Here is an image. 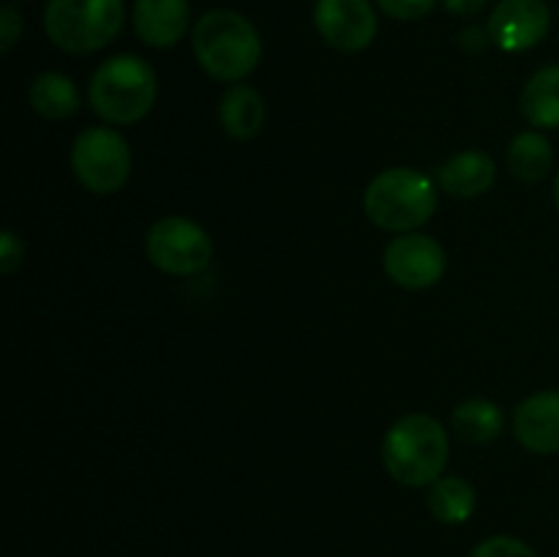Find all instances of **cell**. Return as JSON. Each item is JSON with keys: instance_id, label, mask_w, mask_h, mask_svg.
I'll return each mask as SVG.
<instances>
[{"instance_id": "cell-16", "label": "cell", "mask_w": 559, "mask_h": 557, "mask_svg": "<svg viewBox=\"0 0 559 557\" xmlns=\"http://www.w3.org/2000/svg\"><path fill=\"white\" fill-rule=\"evenodd\" d=\"M27 98H31V107L36 109V115L47 120H66L80 109V91L69 76L58 74V71L38 74Z\"/></svg>"}, {"instance_id": "cell-3", "label": "cell", "mask_w": 559, "mask_h": 557, "mask_svg": "<svg viewBox=\"0 0 559 557\" xmlns=\"http://www.w3.org/2000/svg\"><path fill=\"white\" fill-rule=\"evenodd\" d=\"M156 71L136 55H115L104 60L91 80L93 112L112 126L140 123L156 104Z\"/></svg>"}, {"instance_id": "cell-18", "label": "cell", "mask_w": 559, "mask_h": 557, "mask_svg": "<svg viewBox=\"0 0 559 557\" xmlns=\"http://www.w3.org/2000/svg\"><path fill=\"white\" fill-rule=\"evenodd\" d=\"M502 426H506V415L489 399H467L453 410V429L462 440L473 442V446L500 437Z\"/></svg>"}, {"instance_id": "cell-15", "label": "cell", "mask_w": 559, "mask_h": 557, "mask_svg": "<svg viewBox=\"0 0 559 557\" xmlns=\"http://www.w3.org/2000/svg\"><path fill=\"white\" fill-rule=\"evenodd\" d=\"M522 115L538 129L559 126V66H544L522 91Z\"/></svg>"}, {"instance_id": "cell-17", "label": "cell", "mask_w": 559, "mask_h": 557, "mask_svg": "<svg viewBox=\"0 0 559 557\" xmlns=\"http://www.w3.org/2000/svg\"><path fill=\"white\" fill-rule=\"evenodd\" d=\"M506 158L513 178L524 180V183H538L549 175L551 164H555V151L540 131H522L508 145Z\"/></svg>"}, {"instance_id": "cell-10", "label": "cell", "mask_w": 559, "mask_h": 557, "mask_svg": "<svg viewBox=\"0 0 559 557\" xmlns=\"http://www.w3.org/2000/svg\"><path fill=\"white\" fill-rule=\"evenodd\" d=\"M551 27L546 0H500L489 16V36L506 52L538 47Z\"/></svg>"}, {"instance_id": "cell-2", "label": "cell", "mask_w": 559, "mask_h": 557, "mask_svg": "<svg viewBox=\"0 0 559 557\" xmlns=\"http://www.w3.org/2000/svg\"><path fill=\"white\" fill-rule=\"evenodd\" d=\"M451 442L437 418L409 413L388 429L382 440V462L402 486H431L442 478Z\"/></svg>"}, {"instance_id": "cell-14", "label": "cell", "mask_w": 559, "mask_h": 557, "mask_svg": "<svg viewBox=\"0 0 559 557\" xmlns=\"http://www.w3.org/2000/svg\"><path fill=\"white\" fill-rule=\"evenodd\" d=\"M218 120H222L224 131L235 140H251L262 131L265 123V102L260 93L249 85L235 82L218 104Z\"/></svg>"}, {"instance_id": "cell-22", "label": "cell", "mask_w": 559, "mask_h": 557, "mask_svg": "<svg viewBox=\"0 0 559 557\" xmlns=\"http://www.w3.org/2000/svg\"><path fill=\"white\" fill-rule=\"evenodd\" d=\"M22 36V16L16 14L14 5L0 9V52H11Z\"/></svg>"}, {"instance_id": "cell-21", "label": "cell", "mask_w": 559, "mask_h": 557, "mask_svg": "<svg viewBox=\"0 0 559 557\" xmlns=\"http://www.w3.org/2000/svg\"><path fill=\"white\" fill-rule=\"evenodd\" d=\"M377 5H380L388 16H393V20L409 22L424 20V16L435 9L437 0H377Z\"/></svg>"}, {"instance_id": "cell-26", "label": "cell", "mask_w": 559, "mask_h": 557, "mask_svg": "<svg viewBox=\"0 0 559 557\" xmlns=\"http://www.w3.org/2000/svg\"><path fill=\"white\" fill-rule=\"evenodd\" d=\"M555 200H557V208H559V173H557V180H555Z\"/></svg>"}, {"instance_id": "cell-20", "label": "cell", "mask_w": 559, "mask_h": 557, "mask_svg": "<svg viewBox=\"0 0 559 557\" xmlns=\"http://www.w3.org/2000/svg\"><path fill=\"white\" fill-rule=\"evenodd\" d=\"M469 557H538L524 541L511 538V535H495L478 544Z\"/></svg>"}, {"instance_id": "cell-6", "label": "cell", "mask_w": 559, "mask_h": 557, "mask_svg": "<svg viewBox=\"0 0 559 557\" xmlns=\"http://www.w3.org/2000/svg\"><path fill=\"white\" fill-rule=\"evenodd\" d=\"M71 169L93 194H115L131 175L129 142L109 126H91L71 145Z\"/></svg>"}, {"instance_id": "cell-19", "label": "cell", "mask_w": 559, "mask_h": 557, "mask_svg": "<svg viewBox=\"0 0 559 557\" xmlns=\"http://www.w3.org/2000/svg\"><path fill=\"white\" fill-rule=\"evenodd\" d=\"M475 502H478V495H475L473 484L459 475H445V478L435 481L429 491V511L435 513V519L445 524H462L473 517Z\"/></svg>"}, {"instance_id": "cell-11", "label": "cell", "mask_w": 559, "mask_h": 557, "mask_svg": "<svg viewBox=\"0 0 559 557\" xmlns=\"http://www.w3.org/2000/svg\"><path fill=\"white\" fill-rule=\"evenodd\" d=\"M513 435L527 451L559 453V391L524 399L513 413Z\"/></svg>"}, {"instance_id": "cell-23", "label": "cell", "mask_w": 559, "mask_h": 557, "mask_svg": "<svg viewBox=\"0 0 559 557\" xmlns=\"http://www.w3.org/2000/svg\"><path fill=\"white\" fill-rule=\"evenodd\" d=\"M22 254H25V244L16 233L5 229L3 238H0V271L11 273L22 262Z\"/></svg>"}, {"instance_id": "cell-13", "label": "cell", "mask_w": 559, "mask_h": 557, "mask_svg": "<svg viewBox=\"0 0 559 557\" xmlns=\"http://www.w3.org/2000/svg\"><path fill=\"white\" fill-rule=\"evenodd\" d=\"M497 164L484 151H464L440 167V189L459 200H473L495 186Z\"/></svg>"}, {"instance_id": "cell-12", "label": "cell", "mask_w": 559, "mask_h": 557, "mask_svg": "<svg viewBox=\"0 0 559 557\" xmlns=\"http://www.w3.org/2000/svg\"><path fill=\"white\" fill-rule=\"evenodd\" d=\"M189 0H136L134 31L147 47H173L189 31Z\"/></svg>"}, {"instance_id": "cell-5", "label": "cell", "mask_w": 559, "mask_h": 557, "mask_svg": "<svg viewBox=\"0 0 559 557\" xmlns=\"http://www.w3.org/2000/svg\"><path fill=\"white\" fill-rule=\"evenodd\" d=\"M123 0H49L44 9L49 42L71 55L104 49L123 31Z\"/></svg>"}, {"instance_id": "cell-9", "label": "cell", "mask_w": 559, "mask_h": 557, "mask_svg": "<svg viewBox=\"0 0 559 557\" xmlns=\"http://www.w3.org/2000/svg\"><path fill=\"white\" fill-rule=\"evenodd\" d=\"M314 25L338 52H360L377 36V14L371 0H317Z\"/></svg>"}, {"instance_id": "cell-7", "label": "cell", "mask_w": 559, "mask_h": 557, "mask_svg": "<svg viewBox=\"0 0 559 557\" xmlns=\"http://www.w3.org/2000/svg\"><path fill=\"white\" fill-rule=\"evenodd\" d=\"M147 260L169 276H194L213 260V240L197 222L164 216L147 229Z\"/></svg>"}, {"instance_id": "cell-4", "label": "cell", "mask_w": 559, "mask_h": 557, "mask_svg": "<svg viewBox=\"0 0 559 557\" xmlns=\"http://www.w3.org/2000/svg\"><path fill=\"white\" fill-rule=\"evenodd\" d=\"M364 211L377 227L388 233H415L435 216L437 186L418 169H385L366 186Z\"/></svg>"}, {"instance_id": "cell-8", "label": "cell", "mask_w": 559, "mask_h": 557, "mask_svg": "<svg viewBox=\"0 0 559 557\" xmlns=\"http://www.w3.org/2000/svg\"><path fill=\"white\" fill-rule=\"evenodd\" d=\"M385 273L407 289L435 287L445 273V249L431 235L402 233L385 246Z\"/></svg>"}, {"instance_id": "cell-24", "label": "cell", "mask_w": 559, "mask_h": 557, "mask_svg": "<svg viewBox=\"0 0 559 557\" xmlns=\"http://www.w3.org/2000/svg\"><path fill=\"white\" fill-rule=\"evenodd\" d=\"M489 42H491L489 31H480V27H475V25L467 27V31L459 36V44H462L467 52H480V49H484Z\"/></svg>"}, {"instance_id": "cell-25", "label": "cell", "mask_w": 559, "mask_h": 557, "mask_svg": "<svg viewBox=\"0 0 559 557\" xmlns=\"http://www.w3.org/2000/svg\"><path fill=\"white\" fill-rule=\"evenodd\" d=\"M489 0H445V9L453 16H475Z\"/></svg>"}, {"instance_id": "cell-1", "label": "cell", "mask_w": 559, "mask_h": 557, "mask_svg": "<svg viewBox=\"0 0 559 557\" xmlns=\"http://www.w3.org/2000/svg\"><path fill=\"white\" fill-rule=\"evenodd\" d=\"M191 47L202 69L218 82H240L262 58V38L243 14L213 9L197 20Z\"/></svg>"}]
</instances>
